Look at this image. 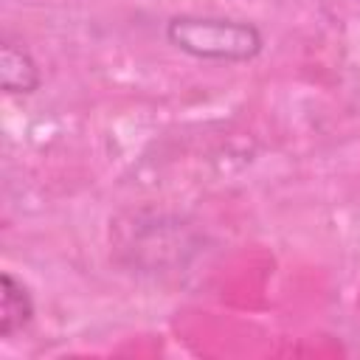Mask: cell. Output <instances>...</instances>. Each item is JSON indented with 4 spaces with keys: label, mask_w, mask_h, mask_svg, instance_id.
I'll list each match as a JSON object with an SVG mask.
<instances>
[{
    "label": "cell",
    "mask_w": 360,
    "mask_h": 360,
    "mask_svg": "<svg viewBox=\"0 0 360 360\" xmlns=\"http://www.w3.org/2000/svg\"><path fill=\"white\" fill-rule=\"evenodd\" d=\"M34 318V298L28 287L14 276L3 273L0 276V338H14L22 332Z\"/></svg>",
    "instance_id": "3957f363"
},
{
    "label": "cell",
    "mask_w": 360,
    "mask_h": 360,
    "mask_svg": "<svg viewBox=\"0 0 360 360\" xmlns=\"http://www.w3.org/2000/svg\"><path fill=\"white\" fill-rule=\"evenodd\" d=\"M42 84V73L28 48L3 42L0 45V87L8 96H31Z\"/></svg>",
    "instance_id": "7a4b0ae2"
},
{
    "label": "cell",
    "mask_w": 360,
    "mask_h": 360,
    "mask_svg": "<svg viewBox=\"0 0 360 360\" xmlns=\"http://www.w3.org/2000/svg\"><path fill=\"white\" fill-rule=\"evenodd\" d=\"M166 39L186 56L231 65L250 62L264 48V37L253 22L211 14H174L166 22Z\"/></svg>",
    "instance_id": "6da1fadb"
}]
</instances>
